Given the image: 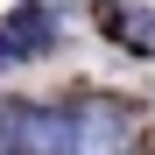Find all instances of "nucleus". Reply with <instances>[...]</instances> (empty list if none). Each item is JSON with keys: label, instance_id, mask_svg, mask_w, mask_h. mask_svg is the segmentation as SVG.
Returning <instances> with one entry per match:
<instances>
[{"label": "nucleus", "instance_id": "obj_1", "mask_svg": "<svg viewBox=\"0 0 155 155\" xmlns=\"http://www.w3.org/2000/svg\"><path fill=\"white\" fill-rule=\"evenodd\" d=\"M64 113H71V155H127L134 148V120L113 99H78Z\"/></svg>", "mask_w": 155, "mask_h": 155}, {"label": "nucleus", "instance_id": "obj_2", "mask_svg": "<svg viewBox=\"0 0 155 155\" xmlns=\"http://www.w3.org/2000/svg\"><path fill=\"white\" fill-rule=\"evenodd\" d=\"M14 155H71V113L64 106H21L7 113Z\"/></svg>", "mask_w": 155, "mask_h": 155}, {"label": "nucleus", "instance_id": "obj_3", "mask_svg": "<svg viewBox=\"0 0 155 155\" xmlns=\"http://www.w3.org/2000/svg\"><path fill=\"white\" fill-rule=\"evenodd\" d=\"M106 28L120 35V49L155 57V7H141V0H113V7H106Z\"/></svg>", "mask_w": 155, "mask_h": 155}, {"label": "nucleus", "instance_id": "obj_4", "mask_svg": "<svg viewBox=\"0 0 155 155\" xmlns=\"http://www.w3.org/2000/svg\"><path fill=\"white\" fill-rule=\"evenodd\" d=\"M49 49V21L28 7V14H14L7 28H0V64H14V57H42Z\"/></svg>", "mask_w": 155, "mask_h": 155}]
</instances>
